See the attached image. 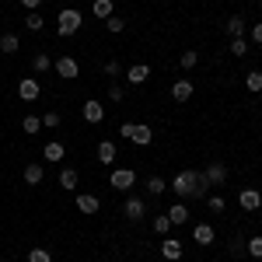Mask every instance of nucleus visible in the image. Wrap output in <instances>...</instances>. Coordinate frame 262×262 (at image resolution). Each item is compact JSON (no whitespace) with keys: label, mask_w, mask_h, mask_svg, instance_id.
<instances>
[{"label":"nucleus","mask_w":262,"mask_h":262,"mask_svg":"<svg viewBox=\"0 0 262 262\" xmlns=\"http://www.w3.org/2000/svg\"><path fill=\"white\" fill-rule=\"evenodd\" d=\"M81 11H74V7H63L60 14H56V35H63V39H70V35H77L81 32Z\"/></svg>","instance_id":"nucleus-1"},{"label":"nucleus","mask_w":262,"mask_h":262,"mask_svg":"<svg viewBox=\"0 0 262 262\" xmlns=\"http://www.w3.org/2000/svg\"><path fill=\"white\" fill-rule=\"evenodd\" d=\"M119 133H122L129 143H137V147H147V143L154 140V129H150L147 122H122Z\"/></svg>","instance_id":"nucleus-2"},{"label":"nucleus","mask_w":262,"mask_h":262,"mask_svg":"<svg viewBox=\"0 0 262 262\" xmlns=\"http://www.w3.org/2000/svg\"><path fill=\"white\" fill-rule=\"evenodd\" d=\"M171 192L182 196V200H196V171H179L175 179H171Z\"/></svg>","instance_id":"nucleus-3"},{"label":"nucleus","mask_w":262,"mask_h":262,"mask_svg":"<svg viewBox=\"0 0 262 262\" xmlns=\"http://www.w3.org/2000/svg\"><path fill=\"white\" fill-rule=\"evenodd\" d=\"M18 95H21V101H28V105H32V101L42 95L39 81H35V77H21V81H18Z\"/></svg>","instance_id":"nucleus-4"},{"label":"nucleus","mask_w":262,"mask_h":262,"mask_svg":"<svg viewBox=\"0 0 262 262\" xmlns=\"http://www.w3.org/2000/svg\"><path fill=\"white\" fill-rule=\"evenodd\" d=\"M137 171L133 168H112V189H133Z\"/></svg>","instance_id":"nucleus-5"},{"label":"nucleus","mask_w":262,"mask_h":262,"mask_svg":"<svg viewBox=\"0 0 262 262\" xmlns=\"http://www.w3.org/2000/svg\"><path fill=\"white\" fill-rule=\"evenodd\" d=\"M238 203H242V210L255 213V210L262 206V192L259 189H242V192H238Z\"/></svg>","instance_id":"nucleus-6"},{"label":"nucleus","mask_w":262,"mask_h":262,"mask_svg":"<svg viewBox=\"0 0 262 262\" xmlns=\"http://www.w3.org/2000/svg\"><path fill=\"white\" fill-rule=\"evenodd\" d=\"M56 77H60V81H74V77H77V60H74V56H60V60H56Z\"/></svg>","instance_id":"nucleus-7"},{"label":"nucleus","mask_w":262,"mask_h":262,"mask_svg":"<svg viewBox=\"0 0 262 262\" xmlns=\"http://www.w3.org/2000/svg\"><path fill=\"white\" fill-rule=\"evenodd\" d=\"M77 210H81L84 217H91V213H98V210H101V200H98V196H91V192H81V196H77Z\"/></svg>","instance_id":"nucleus-8"},{"label":"nucleus","mask_w":262,"mask_h":262,"mask_svg":"<svg viewBox=\"0 0 262 262\" xmlns=\"http://www.w3.org/2000/svg\"><path fill=\"white\" fill-rule=\"evenodd\" d=\"M126 81L129 84H147L150 81V67H147V63H133V67L126 70Z\"/></svg>","instance_id":"nucleus-9"},{"label":"nucleus","mask_w":262,"mask_h":262,"mask_svg":"<svg viewBox=\"0 0 262 262\" xmlns=\"http://www.w3.org/2000/svg\"><path fill=\"white\" fill-rule=\"evenodd\" d=\"M101 119H105V105H101V101H84V122L98 126Z\"/></svg>","instance_id":"nucleus-10"},{"label":"nucleus","mask_w":262,"mask_h":262,"mask_svg":"<svg viewBox=\"0 0 262 262\" xmlns=\"http://www.w3.org/2000/svg\"><path fill=\"white\" fill-rule=\"evenodd\" d=\"M206 179H210V185L217 189V185H224V179H227V168H224V161H210V168L203 171Z\"/></svg>","instance_id":"nucleus-11"},{"label":"nucleus","mask_w":262,"mask_h":262,"mask_svg":"<svg viewBox=\"0 0 262 262\" xmlns=\"http://www.w3.org/2000/svg\"><path fill=\"white\" fill-rule=\"evenodd\" d=\"M161 255L168 262H179L182 259V242H175V238H164L161 242Z\"/></svg>","instance_id":"nucleus-12"},{"label":"nucleus","mask_w":262,"mask_h":262,"mask_svg":"<svg viewBox=\"0 0 262 262\" xmlns=\"http://www.w3.org/2000/svg\"><path fill=\"white\" fill-rule=\"evenodd\" d=\"M245 32H248V21H245L242 14L227 18V35H231V39H245Z\"/></svg>","instance_id":"nucleus-13"},{"label":"nucleus","mask_w":262,"mask_h":262,"mask_svg":"<svg viewBox=\"0 0 262 262\" xmlns=\"http://www.w3.org/2000/svg\"><path fill=\"white\" fill-rule=\"evenodd\" d=\"M192 238H196V245H213L217 231H213L210 224H196V227H192Z\"/></svg>","instance_id":"nucleus-14"},{"label":"nucleus","mask_w":262,"mask_h":262,"mask_svg":"<svg viewBox=\"0 0 262 262\" xmlns=\"http://www.w3.org/2000/svg\"><path fill=\"white\" fill-rule=\"evenodd\" d=\"M168 221H171V227H182V224H189V210H185V203H175V206H168Z\"/></svg>","instance_id":"nucleus-15"},{"label":"nucleus","mask_w":262,"mask_h":262,"mask_svg":"<svg viewBox=\"0 0 262 262\" xmlns=\"http://www.w3.org/2000/svg\"><path fill=\"white\" fill-rule=\"evenodd\" d=\"M42 158H46V161H63V158H67V147H63L60 140L46 143V147H42Z\"/></svg>","instance_id":"nucleus-16"},{"label":"nucleus","mask_w":262,"mask_h":262,"mask_svg":"<svg viewBox=\"0 0 262 262\" xmlns=\"http://www.w3.org/2000/svg\"><path fill=\"white\" fill-rule=\"evenodd\" d=\"M171 98H175V101H189V98H192V81H185V77L175 81V84H171Z\"/></svg>","instance_id":"nucleus-17"},{"label":"nucleus","mask_w":262,"mask_h":262,"mask_svg":"<svg viewBox=\"0 0 262 262\" xmlns=\"http://www.w3.org/2000/svg\"><path fill=\"white\" fill-rule=\"evenodd\" d=\"M122 213H126L129 221H140L143 213H147V206H143V200H126V206H122Z\"/></svg>","instance_id":"nucleus-18"},{"label":"nucleus","mask_w":262,"mask_h":262,"mask_svg":"<svg viewBox=\"0 0 262 262\" xmlns=\"http://www.w3.org/2000/svg\"><path fill=\"white\" fill-rule=\"evenodd\" d=\"M42 175H46V168H42L39 161L25 164V182H28V185H39V182H42Z\"/></svg>","instance_id":"nucleus-19"},{"label":"nucleus","mask_w":262,"mask_h":262,"mask_svg":"<svg viewBox=\"0 0 262 262\" xmlns=\"http://www.w3.org/2000/svg\"><path fill=\"white\" fill-rule=\"evenodd\" d=\"M98 161L101 164H112V161H116V143H112V140H101L98 143Z\"/></svg>","instance_id":"nucleus-20"},{"label":"nucleus","mask_w":262,"mask_h":262,"mask_svg":"<svg viewBox=\"0 0 262 262\" xmlns=\"http://www.w3.org/2000/svg\"><path fill=\"white\" fill-rule=\"evenodd\" d=\"M245 88H248L252 95H259L262 91V70H248V74H245Z\"/></svg>","instance_id":"nucleus-21"},{"label":"nucleus","mask_w":262,"mask_h":262,"mask_svg":"<svg viewBox=\"0 0 262 262\" xmlns=\"http://www.w3.org/2000/svg\"><path fill=\"white\" fill-rule=\"evenodd\" d=\"M18 35H14V32H7V35H0V53H7V56H11V53H18Z\"/></svg>","instance_id":"nucleus-22"},{"label":"nucleus","mask_w":262,"mask_h":262,"mask_svg":"<svg viewBox=\"0 0 262 262\" xmlns=\"http://www.w3.org/2000/svg\"><path fill=\"white\" fill-rule=\"evenodd\" d=\"M210 189H213L210 179H206L203 171H196V200H206V196H210Z\"/></svg>","instance_id":"nucleus-23"},{"label":"nucleus","mask_w":262,"mask_h":262,"mask_svg":"<svg viewBox=\"0 0 262 262\" xmlns=\"http://www.w3.org/2000/svg\"><path fill=\"white\" fill-rule=\"evenodd\" d=\"M245 252H248L252 259H262V234H252V238L245 242Z\"/></svg>","instance_id":"nucleus-24"},{"label":"nucleus","mask_w":262,"mask_h":262,"mask_svg":"<svg viewBox=\"0 0 262 262\" xmlns=\"http://www.w3.org/2000/svg\"><path fill=\"white\" fill-rule=\"evenodd\" d=\"M91 11H95V18H112V0H95V4H91Z\"/></svg>","instance_id":"nucleus-25"},{"label":"nucleus","mask_w":262,"mask_h":262,"mask_svg":"<svg viewBox=\"0 0 262 262\" xmlns=\"http://www.w3.org/2000/svg\"><path fill=\"white\" fill-rule=\"evenodd\" d=\"M164 189H168V182H164L161 175H150V179H147V192H150V196H161Z\"/></svg>","instance_id":"nucleus-26"},{"label":"nucleus","mask_w":262,"mask_h":262,"mask_svg":"<svg viewBox=\"0 0 262 262\" xmlns=\"http://www.w3.org/2000/svg\"><path fill=\"white\" fill-rule=\"evenodd\" d=\"M60 189H77V171L74 168H63L60 171Z\"/></svg>","instance_id":"nucleus-27"},{"label":"nucleus","mask_w":262,"mask_h":262,"mask_svg":"<svg viewBox=\"0 0 262 262\" xmlns=\"http://www.w3.org/2000/svg\"><path fill=\"white\" fill-rule=\"evenodd\" d=\"M25 25H28V32H42V28H46V18H42L39 11H28V18H25Z\"/></svg>","instance_id":"nucleus-28"},{"label":"nucleus","mask_w":262,"mask_h":262,"mask_svg":"<svg viewBox=\"0 0 262 262\" xmlns=\"http://www.w3.org/2000/svg\"><path fill=\"white\" fill-rule=\"evenodd\" d=\"M28 262H53V255H49V248L35 245V248H28Z\"/></svg>","instance_id":"nucleus-29"},{"label":"nucleus","mask_w":262,"mask_h":262,"mask_svg":"<svg viewBox=\"0 0 262 262\" xmlns=\"http://www.w3.org/2000/svg\"><path fill=\"white\" fill-rule=\"evenodd\" d=\"M179 63H182V70H192V67L200 63V53H196V49H185L179 56Z\"/></svg>","instance_id":"nucleus-30"},{"label":"nucleus","mask_w":262,"mask_h":262,"mask_svg":"<svg viewBox=\"0 0 262 262\" xmlns=\"http://www.w3.org/2000/svg\"><path fill=\"white\" fill-rule=\"evenodd\" d=\"M35 74H46V70H53V60H49V53H35Z\"/></svg>","instance_id":"nucleus-31"},{"label":"nucleus","mask_w":262,"mask_h":262,"mask_svg":"<svg viewBox=\"0 0 262 262\" xmlns=\"http://www.w3.org/2000/svg\"><path fill=\"white\" fill-rule=\"evenodd\" d=\"M21 126H25V133H39V129H42V119H39V116H25V122H21Z\"/></svg>","instance_id":"nucleus-32"},{"label":"nucleus","mask_w":262,"mask_h":262,"mask_svg":"<svg viewBox=\"0 0 262 262\" xmlns=\"http://www.w3.org/2000/svg\"><path fill=\"white\" fill-rule=\"evenodd\" d=\"M105 28H108L112 35H119L122 28H126V21H122V18H116V14H112V18H105Z\"/></svg>","instance_id":"nucleus-33"},{"label":"nucleus","mask_w":262,"mask_h":262,"mask_svg":"<svg viewBox=\"0 0 262 262\" xmlns=\"http://www.w3.org/2000/svg\"><path fill=\"white\" fill-rule=\"evenodd\" d=\"M126 98V88L122 84H108V101H122Z\"/></svg>","instance_id":"nucleus-34"},{"label":"nucleus","mask_w":262,"mask_h":262,"mask_svg":"<svg viewBox=\"0 0 262 262\" xmlns=\"http://www.w3.org/2000/svg\"><path fill=\"white\" fill-rule=\"evenodd\" d=\"M231 53L234 56H245L248 53V39H231Z\"/></svg>","instance_id":"nucleus-35"},{"label":"nucleus","mask_w":262,"mask_h":262,"mask_svg":"<svg viewBox=\"0 0 262 262\" xmlns=\"http://www.w3.org/2000/svg\"><path fill=\"white\" fill-rule=\"evenodd\" d=\"M206 206L210 213H224V196H206Z\"/></svg>","instance_id":"nucleus-36"},{"label":"nucleus","mask_w":262,"mask_h":262,"mask_svg":"<svg viewBox=\"0 0 262 262\" xmlns=\"http://www.w3.org/2000/svg\"><path fill=\"white\" fill-rule=\"evenodd\" d=\"M168 227H171V221H168V213H161V217H154V231H158V234H168Z\"/></svg>","instance_id":"nucleus-37"},{"label":"nucleus","mask_w":262,"mask_h":262,"mask_svg":"<svg viewBox=\"0 0 262 262\" xmlns=\"http://www.w3.org/2000/svg\"><path fill=\"white\" fill-rule=\"evenodd\" d=\"M42 126H46V129L60 126V112H46V116H42Z\"/></svg>","instance_id":"nucleus-38"},{"label":"nucleus","mask_w":262,"mask_h":262,"mask_svg":"<svg viewBox=\"0 0 262 262\" xmlns=\"http://www.w3.org/2000/svg\"><path fill=\"white\" fill-rule=\"evenodd\" d=\"M105 74H108V77H119V74H122V63L119 60H108V63H105Z\"/></svg>","instance_id":"nucleus-39"},{"label":"nucleus","mask_w":262,"mask_h":262,"mask_svg":"<svg viewBox=\"0 0 262 262\" xmlns=\"http://www.w3.org/2000/svg\"><path fill=\"white\" fill-rule=\"evenodd\" d=\"M252 42H259V46H262V21L252 25Z\"/></svg>","instance_id":"nucleus-40"},{"label":"nucleus","mask_w":262,"mask_h":262,"mask_svg":"<svg viewBox=\"0 0 262 262\" xmlns=\"http://www.w3.org/2000/svg\"><path fill=\"white\" fill-rule=\"evenodd\" d=\"M39 4H42V0H21V7H25V11H39Z\"/></svg>","instance_id":"nucleus-41"}]
</instances>
